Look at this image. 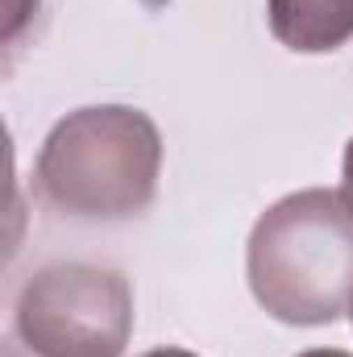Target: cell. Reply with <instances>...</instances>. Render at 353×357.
<instances>
[{
    "label": "cell",
    "instance_id": "cell-2",
    "mask_svg": "<svg viewBox=\"0 0 353 357\" xmlns=\"http://www.w3.org/2000/svg\"><path fill=\"white\" fill-rule=\"evenodd\" d=\"M96 175H112L146 208L158 175V133L142 112L84 108L50 133L38 162V187L54 208L96 220Z\"/></svg>",
    "mask_w": 353,
    "mask_h": 357
},
{
    "label": "cell",
    "instance_id": "cell-4",
    "mask_svg": "<svg viewBox=\"0 0 353 357\" xmlns=\"http://www.w3.org/2000/svg\"><path fill=\"white\" fill-rule=\"evenodd\" d=\"M345 195L353 199V146H350V154H345Z\"/></svg>",
    "mask_w": 353,
    "mask_h": 357
},
{
    "label": "cell",
    "instance_id": "cell-5",
    "mask_svg": "<svg viewBox=\"0 0 353 357\" xmlns=\"http://www.w3.org/2000/svg\"><path fill=\"white\" fill-rule=\"evenodd\" d=\"M146 357H191V354H183V349H158V354H146Z\"/></svg>",
    "mask_w": 353,
    "mask_h": 357
},
{
    "label": "cell",
    "instance_id": "cell-7",
    "mask_svg": "<svg viewBox=\"0 0 353 357\" xmlns=\"http://www.w3.org/2000/svg\"><path fill=\"white\" fill-rule=\"evenodd\" d=\"M350 312H353V307H350Z\"/></svg>",
    "mask_w": 353,
    "mask_h": 357
},
{
    "label": "cell",
    "instance_id": "cell-3",
    "mask_svg": "<svg viewBox=\"0 0 353 357\" xmlns=\"http://www.w3.org/2000/svg\"><path fill=\"white\" fill-rule=\"evenodd\" d=\"M125 337V282L108 270L54 266L21 291L4 357H117Z\"/></svg>",
    "mask_w": 353,
    "mask_h": 357
},
{
    "label": "cell",
    "instance_id": "cell-6",
    "mask_svg": "<svg viewBox=\"0 0 353 357\" xmlns=\"http://www.w3.org/2000/svg\"><path fill=\"white\" fill-rule=\"evenodd\" d=\"M308 357H350V354H308Z\"/></svg>",
    "mask_w": 353,
    "mask_h": 357
},
{
    "label": "cell",
    "instance_id": "cell-1",
    "mask_svg": "<svg viewBox=\"0 0 353 357\" xmlns=\"http://www.w3.org/2000/svg\"><path fill=\"white\" fill-rule=\"evenodd\" d=\"M250 287L287 324H329L353 307V199L303 191L274 204L250 241Z\"/></svg>",
    "mask_w": 353,
    "mask_h": 357
}]
</instances>
